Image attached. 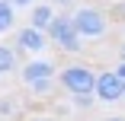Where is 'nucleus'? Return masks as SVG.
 Returning a JSON list of instances; mask_svg holds the SVG:
<instances>
[{"mask_svg":"<svg viewBox=\"0 0 125 121\" xmlns=\"http://www.w3.org/2000/svg\"><path fill=\"white\" fill-rule=\"evenodd\" d=\"M106 16H109V22H125V0H115L106 10Z\"/></svg>","mask_w":125,"mask_h":121,"instance_id":"9b49d317","label":"nucleus"},{"mask_svg":"<svg viewBox=\"0 0 125 121\" xmlns=\"http://www.w3.org/2000/svg\"><path fill=\"white\" fill-rule=\"evenodd\" d=\"M71 19H74V29L80 32L83 41L87 38H103L109 32V16H106V10H99V7H77L71 13Z\"/></svg>","mask_w":125,"mask_h":121,"instance_id":"7ed1b4c3","label":"nucleus"},{"mask_svg":"<svg viewBox=\"0 0 125 121\" xmlns=\"http://www.w3.org/2000/svg\"><path fill=\"white\" fill-rule=\"evenodd\" d=\"M96 70L87 67V64H77V61H71L58 70V83L67 96H93L96 92Z\"/></svg>","mask_w":125,"mask_h":121,"instance_id":"f257e3e1","label":"nucleus"},{"mask_svg":"<svg viewBox=\"0 0 125 121\" xmlns=\"http://www.w3.org/2000/svg\"><path fill=\"white\" fill-rule=\"evenodd\" d=\"M55 10H67V7H74V0H48Z\"/></svg>","mask_w":125,"mask_h":121,"instance_id":"4468645a","label":"nucleus"},{"mask_svg":"<svg viewBox=\"0 0 125 121\" xmlns=\"http://www.w3.org/2000/svg\"><path fill=\"white\" fill-rule=\"evenodd\" d=\"M55 16H58V10H55L52 3H39V7H32V13H29V26L48 32V26L55 22Z\"/></svg>","mask_w":125,"mask_h":121,"instance_id":"0eeeda50","label":"nucleus"},{"mask_svg":"<svg viewBox=\"0 0 125 121\" xmlns=\"http://www.w3.org/2000/svg\"><path fill=\"white\" fill-rule=\"evenodd\" d=\"M16 112V105H13V99H0V118H10Z\"/></svg>","mask_w":125,"mask_h":121,"instance_id":"ddd939ff","label":"nucleus"},{"mask_svg":"<svg viewBox=\"0 0 125 121\" xmlns=\"http://www.w3.org/2000/svg\"><path fill=\"white\" fill-rule=\"evenodd\" d=\"M10 3H13V7L19 10V7H29V3H35V0H10Z\"/></svg>","mask_w":125,"mask_h":121,"instance_id":"dca6fc26","label":"nucleus"},{"mask_svg":"<svg viewBox=\"0 0 125 121\" xmlns=\"http://www.w3.org/2000/svg\"><path fill=\"white\" fill-rule=\"evenodd\" d=\"M13 48L19 54H42L48 48V35L42 29H35V26H22L16 32V38H13Z\"/></svg>","mask_w":125,"mask_h":121,"instance_id":"39448f33","label":"nucleus"},{"mask_svg":"<svg viewBox=\"0 0 125 121\" xmlns=\"http://www.w3.org/2000/svg\"><path fill=\"white\" fill-rule=\"evenodd\" d=\"M55 92V80H39L32 83V96H39V99H45V96H52Z\"/></svg>","mask_w":125,"mask_h":121,"instance_id":"9d476101","label":"nucleus"},{"mask_svg":"<svg viewBox=\"0 0 125 121\" xmlns=\"http://www.w3.org/2000/svg\"><path fill=\"white\" fill-rule=\"evenodd\" d=\"M19 77H22V83H29V86L39 83V80H55L58 77V64L52 57H32V61L22 64Z\"/></svg>","mask_w":125,"mask_h":121,"instance_id":"423d86ee","label":"nucleus"},{"mask_svg":"<svg viewBox=\"0 0 125 121\" xmlns=\"http://www.w3.org/2000/svg\"><path fill=\"white\" fill-rule=\"evenodd\" d=\"M115 77H119V80H125V61H119V64H115Z\"/></svg>","mask_w":125,"mask_h":121,"instance_id":"2eb2a0df","label":"nucleus"},{"mask_svg":"<svg viewBox=\"0 0 125 121\" xmlns=\"http://www.w3.org/2000/svg\"><path fill=\"white\" fill-rule=\"evenodd\" d=\"M93 96H96V102H119V99H125V80L115 77V70H99Z\"/></svg>","mask_w":125,"mask_h":121,"instance_id":"20e7f679","label":"nucleus"},{"mask_svg":"<svg viewBox=\"0 0 125 121\" xmlns=\"http://www.w3.org/2000/svg\"><path fill=\"white\" fill-rule=\"evenodd\" d=\"M45 35H48V41H52L58 51H64V54H80V51H83V38H80L77 29H74L71 13H58Z\"/></svg>","mask_w":125,"mask_h":121,"instance_id":"f03ea898","label":"nucleus"},{"mask_svg":"<svg viewBox=\"0 0 125 121\" xmlns=\"http://www.w3.org/2000/svg\"><path fill=\"white\" fill-rule=\"evenodd\" d=\"M16 26V7L10 0H0V32H10Z\"/></svg>","mask_w":125,"mask_h":121,"instance_id":"1a4fd4ad","label":"nucleus"},{"mask_svg":"<svg viewBox=\"0 0 125 121\" xmlns=\"http://www.w3.org/2000/svg\"><path fill=\"white\" fill-rule=\"evenodd\" d=\"M35 121H52V118H35Z\"/></svg>","mask_w":125,"mask_h":121,"instance_id":"6ab92c4d","label":"nucleus"},{"mask_svg":"<svg viewBox=\"0 0 125 121\" xmlns=\"http://www.w3.org/2000/svg\"><path fill=\"white\" fill-rule=\"evenodd\" d=\"M0 121H3V118H0Z\"/></svg>","mask_w":125,"mask_h":121,"instance_id":"aec40b11","label":"nucleus"},{"mask_svg":"<svg viewBox=\"0 0 125 121\" xmlns=\"http://www.w3.org/2000/svg\"><path fill=\"white\" fill-rule=\"evenodd\" d=\"M103 121H125V115H109V118H103Z\"/></svg>","mask_w":125,"mask_h":121,"instance_id":"f3484780","label":"nucleus"},{"mask_svg":"<svg viewBox=\"0 0 125 121\" xmlns=\"http://www.w3.org/2000/svg\"><path fill=\"white\" fill-rule=\"evenodd\" d=\"M119 54H122V61H125V41H122V48H119Z\"/></svg>","mask_w":125,"mask_h":121,"instance_id":"a211bd4d","label":"nucleus"},{"mask_svg":"<svg viewBox=\"0 0 125 121\" xmlns=\"http://www.w3.org/2000/svg\"><path fill=\"white\" fill-rule=\"evenodd\" d=\"M19 64V51L13 45H0V73H13Z\"/></svg>","mask_w":125,"mask_h":121,"instance_id":"6e6552de","label":"nucleus"},{"mask_svg":"<svg viewBox=\"0 0 125 121\" xmlns=\"http://www.w3.org/2000/svg\"><path fill=\"white\" fill-rule=\"evenodd\" d=\"M71 102H74V108H90L96 102V96H71Z\"/></svg>","mask_w":125,"mask_h":121,"instance_id":"f8f14e48","label":"nucleus"}]
</instances>
